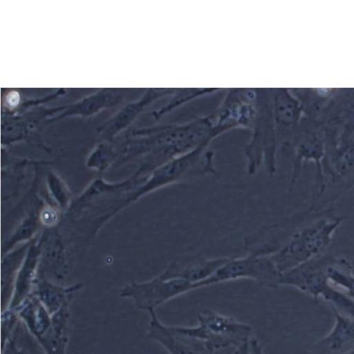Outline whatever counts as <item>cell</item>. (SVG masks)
<instances>
[{
	"mask_svg": "<svg viewBox=\"0 0 354 354\" xmlns=\"http://www.w3.org/2000/svg\"><path fill=\"white\" fill-rule=\"evenodd\" d=\"M196 326H167L175 336L202 346L209 353L231 346L239 347L249 342L252 328L232 317L205 310L198 315Z\"/></svg>",
	"mask_w": 354,
	"mask_h": 354,
	"instance_id": "6da1fadb",
	"label": "cell"
},
{
	"mask_svg": "<svg viewBox=\"0 0 354 354\" xmlns=\"http://www.w3.org/2000/svg\"><path fill=\"white\" fill-rule=\"evenodd\" d=\"M194 288V284L186 279L160 277L146 283L128 286L122 290L120 295L132 299L138 309L149 312Z\"/></svg>",
	"mask_w": 354,
	"mask_h": 354,
	"instance_id": "7a4b0ae2",
	"label": "cell"
},
{
	"mask_svg": "<svg viewBox=\"0 0 354 354\" xmlns=\"http://www.w3.org/2000/svg\"><path fill=\"white\" fill-rule=\"evenodd\" d=\"M277 269L266 258L249 257L230 261L218 268L203 281L204 286L243 277L254 279L263 284L270 285L277 278Z\"/></svg>",
	"mask_w": 354,
	"mask_h": 354,
	"instance_id": "3957f363",
	"label": "cell"
},
{
	"mask_svg": "<svg viewBox=\"0 0 354 354\" xmlns=\"http://www.w3.org/2000/svg\"><path fill=\"white\" fill-rule=\"evenodd\" d=\"M70 308L52 315L51 324L37 340L44 354H66L68 342Z\"/></svg>",
	"mask_w": 354,
	"mask_h": 354,
	"instance_id": "277c9868",
	"label": "cell"
},
{
	"mask_svg": "<svg viewBox=\"0 0 354 354\" xmlns=\"http://www.w3.org/2000/svg\"><path fill=\"white\" fill-rule=\"evenodd\" d=\"M18 328L19 326L17 328L10 338L7 341L4 346L1 348V350L6 348L9 354H29L26 350L19 346L17 342Z\"/></svg>",
	"mask_w": 354,
	"mask_h": 354,
	"instance_id": "5b68a950",
	"label": "cell"
},
{
	"mask_svg": "<svg viewBox=\"0 0 354 354\" xmlns=\"http://www.w3.org/2000/svg\"><path fill=\"white\" fill-rule=\"evenodd\" d=\"M10 98H8V101L9 102V104L11 106H15L16 104H17L18 102V95L17 93H15V94H11Z\"/></svg>",
	"mask_w": 354,
	"mask_h": 354,
	"instance_id": "8992f818",
	"label": "cell"
},
{
	"mask_svg": "<svg viewBox=\"0 0 354 354\" xmlns=\"http://www.w3.org/2000/svg\"><path fill=\"white\" fill-rule=\"evenodd\" d=\"M1 354H9L6 348L1 350Z\"/></svg>",
	"mask_w": 354,
	"mask_h": 354,
	"instance_id": "52a82bcc",
	"label": "cell"
}]
</instances>
